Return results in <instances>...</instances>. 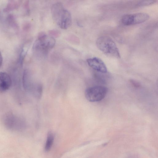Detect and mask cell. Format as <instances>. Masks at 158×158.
<instances>
[{"instance_id":"obj_1","label":"cell","mask_w":158,"mask_h":158,"mask_svg":"<svg viewBox=\"0 0 158 158\" xmlns=\"http://www.w3.org/2000/svg\"><path fill=\"white\" fill-rule=\"evenodd\" d=\"M51 11L53 20L61 29H66L71 26L72 22L71 14L61 3L53 4Z\"/></svg>"},{"instance_id":"obj_2","label":"cell","mask_w":158,"mask_h":158,"mask_svg":"<svg viewBox=\"0 0 158 158\" xmlns=\"http://www.w3.org/2000/svg\"><path fill=\"white\" fill-rule=\"evenodd\" d=\"M98 49L106 56L112 58H119L120 55L115 43L110 37L102 36L96 41Z\"/></svg>"},{"instance_id":"obj_3","label":"cell","mask_w":158,"mask_h":158,"mask_svg":"<svg viewBox=\"0 0 158 158\" xmlns=\"http://www.w3.org/2000/svg\"><path fill=\"white\" fill-rule=\"evenodd\" d=\"M55 43L53 37L48 36L44 32H41L33 45V49L36 52L46 54L53 48Z\"/></svg>"},{"instance_id":"obj_4","label":"cell","mask_w":158,"mask_h":158,"mask_svg":"<svg viewBox=\"0 0 158 158\" xmlns=\"http://www.w3.org/2000/svg\"><path fill=\"white\" fill-rule=\"evenodd\" d=\"M108 89L102 86H95L87 88L85 92L86 99L89 102H95L100 101L106 96Z\"/></svg>"},{"instance_id":"obj_5","label":"cell","mask_w":158,"mask_h":158,"mask_svg":"<svg viewBox=\"0 0 158 158\" xmlns=\"http://www.w3.org/2000/svg\"><path fill=\"white\" fill-rule=\"evenodd\" d=\"M87 61L89 66L93 69L102 73H106L107 69L106 64L100 58L94 57L88 59Z\"/></svg>"},{"instance_id":"obj_6","label":"cell","mask_w":158,"mask_h":158,"mask_svg":"<svg viewBox=\"0 0 158 158\" xmlns=\"http://www.w3.org/2000/svg\"><path fill=\"white\" fill-rule=\"evenodd\" d=\"M11 83V78L7 73L0 72V91L4 92L8 89Z\"/></svg>"},{"instance_id":"obj_7","label":"cell","mask_w":158,"mask_h":158,"mask_svg":"<svg viewBox=\"0 0 158 158\" xmlns=\"http://www.w3.org/2000/svg\"><path fill=\"white\" fill-rule=\"evenodd\" d=\"M133 25L143 23L148 19L149 15L144 13H139L132 14Z\"/></svg>"},{"instance_id":"obj_8","label":"cell","mask_w":158,"mask_h":158,"mask_svg":"<svg viewBox=\"0 0 158 158\" xmlns=\"http://www.w3.org/2000/svg\"><path fill=\"white\" fill-rule=\"evenodd\" d=\"M54 140V135L51 132H49L44 147V150L46 152H48L50 150L52 146Z\"/></svg>"},{"instance_id":"obj_9","label":"cell","mask_w":158,"mask_h":158,"mask_svg":"<svg viewBox=\"0 0 158 158\" xmlns=\"http://www.w3.org/2000/svg\"><path fill=\"white\" fill-rule=\"evenodd\" d=\"M121 21L123 24L128 26L133 25L132 14H127L123 16Z\"/></svg>"},{"instance_id":"obj_10","label":"cell","mask_w":158,"mask_h":158,"mask_svg":"<svg viewBox=\"0 0 158 158\" xmlns=\"http://www.w3.org/2000/svg\"><path fill=\"white\" fill-rule=\"evenodd\" d=\"M156 2V0H141L138 3L139 6H148L153 4Z\"/></svg>"},{"instance_id":"obj_11","label":"cell","mask_w":158,"mask_h":158,"mask_svg":"<svg viewBox=\"0 0 158 158\" xmlns=\"http://www.w3.org/2000/svg\"><path fill=\"white\" fill-rule=\"evenodd\" d=\"M49 34L51 36L53 37H58L60 34V32L56 30H51L49 31Z\"/></svg>"},{"instance_id":"obj_12","label":"cell","mask_w":158,"mask_h":158,"mask_svg":"<svg viewBox=\"0 0 158 158\" xmlns=\"http://www.w3.org/2000/svg\"><path fill=\"white\" fill-rule=\"evenodd\" d=\"M131 83L134 85L135 86H138L139 85V84L138 82H137L136 81H134V80H131L130 81Z\"/></svg>"},{"instance_id":"obj_13","label":"cell","mask_w":158,"mask_h":158,"mask_svg":"<svg viewBox=\"0 0 158 158\" xmlns=\"http://www.w3.org/2000/svg\"><path fill=\"white\" fill-rule=\"evenodd\" d=\"M2 63V57L0 52V67L1 66Z\"/></svg>"}]
</instances>
